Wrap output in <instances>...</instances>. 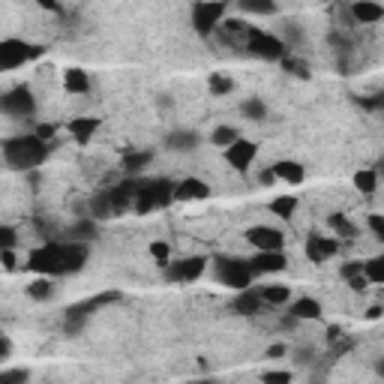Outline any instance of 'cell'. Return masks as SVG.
Wrapping results in <instances>:
<instances>
[{"instance_id": "6da1fadb", "label": "cell", "mask_w": 384, "mask_h": 384, "mask_svg": "<svg viewBox=\"0 0 384 384\" xmlns=\"http://www.w3.org/2000/svg\"><path fill=\"white\" fill-rule=\"evenodd\" d=\"M90 258V246L87 244H73V240H45L27 252V265L34 274L39 276H66V274H78Z\"/></svg>"}, {"instance_id": "7a4b0ae2", "label": "cell", "mask_w": 384, "mask_h": 384, "mask_svg": "<svg viewBox=\"0 0 384 384\" xmlns=\"http://www.w3.org/2000/svg\"><path fill=\"white\" fill-rule=\"evenodd\" d=\"M0 154H3L6 165L15 168V171H34L39 168L48 159V145L39 141L34 133H24V135H13L0 145Z\"/></svg>"}, {"instance_id": "3957f363", "label": "cell", "mask_w": 384, "mask_h": 384, "mask_svg": "<svg viewBox=\"0 0 384 384\" xmlns=\"http://www.w3.org/2000/svg\"><path fill=\"white\" fill-rule=\"evenodd\" d=\"M168 205H175V180L171 177H145L138 180L133 210L135 214H150V210H163Z\"/></svg>"}, {"instance_id": "277c9868", "label": "cell", "mask_w": 384, "mask_h": 384, "mask_svg": "<svg viewBox=\"0 0 384 384\" xmlns=\"http://www.w3.org/2000/svg\"><path fill=\"white\" fill-rule=\"evenodd\" d=\"M120 300H124L120 291H99V295H94V297L73 303V307H66V312H64V330L69 333V337H75V333L84 330V325L90 321L94 312L111 307V303H120Z\"/></svg>"}, {"instance_id": "5b68a950", "label": "cell", "mask_w": 384, "mask_h": 384, "mask_svg": "<svg viewBox=\"0 0 384 384\" xmlns=\"http://www.w3.org/2000/svg\"><path fill=\"white\" fill-rule=\"evenodd\" d=\"M214 270H216V279L222 282L226 288H235L237 291H246L252 288V270H249V261L246 258H237V256H216L214 258Z\"/></svg>"}, {"instance_id": "8992f818", "label": "cell", "mask_w": 384, "mask_h": 384, "mask_svg": "<svg viewBox=\"0 0 384 384\" xmlns=\"http://www.w3.org/2000/svg\"><path fill=\"white\" fill-rule=\"evenodd\" d=\"M244 48L252 54V57H261V60H279L282 57H288L291 52L286 48V43H282L279 36L274 34H267V30H261L256 24H249L246 27V34H244Z\"/></svg>"}, {"instance_id": "52a82bcc", "label": "cell", "mask_w": 384, "mask_h": 384, "mask_svg": "<svg viewBox=\"0 0 384 384\" xmlns=\"http://www.w3.org/2000/svg\"><path fill=\"white\" fill-rule=\"evenodd\" d=\"M226 13H228V6L216 3V0H198V3H192V27H195V34L201 39L214 36V30H219Z\"/></svg>"}, {"instance_id": "ba28073f", "label": "cell", "mask_w": 384, "mask_h": 384, "mask_svg": "<svg viewBox=\"0 0 384 384\" xmlns=\"http://www.w3.org/2000/svg\"><path fill=\"white\" fill-rule=\"evenodd\" d=\"M43 54L39 45H30L24 39H0V73H13V69L24 66L27 60H36Z\"/></svg>"}, {"instance_id": "9c48e42d", "label": "cell", "mask_w": 384, "mask_h": 384, "mask_svg": "<svg viewBox=\"0 0 384 384\" xmlns=\"http://www.w3.org/2000/svg\"><path fill=\"white\" fill-rule=\"evenodd\" d=\"M0 111L9 117H34L36 115V96L30 87H13L0 96Z\"/></svg>"}, {"instance_id": "30bf717a", "label": "cell", "mask_w": 384, "mask_h": 384, "mask_svg": "<svg viewBox=\"0 0 384 384\" xmlns=\"http://www.w3.org/2000/svg\"><path fill=\"white\" fill-rule=\"evenodd\" d=\"M244 240L256 252H282L286 249V235L274 226H252L244 231Z\"/></svg>"}, {"instance_id": "8fae6325", "label": "cell", "mask_w": 384, "mask_h": 384, "mask_svg": "<svg viewBox=\"0 0 384 384\" xmlns=\"http://www.w3.org/2000/svg\"><path fill=\"white\" fill-rule=\"evenodd\" d=\"M205 270H207L205 256H189V258H180V261H168L165 279H171V282H195V279H201Z\"/></svg>"}, {"instance_id": "7c38bea8", "label": "cell", "mask_w": 384, "mask_h": 384, "mask_svg": "<svg viewBox=\"0 0 384 384\" xmlns=\"http://www.w3.org/2000/svg\"><path fill=\"white\" fill-rule=\"evenodd\" d=\"M256 156H258V145L244 138V135H240L231 147H226V163L231 168H237V171H249L252 163H256Z\"/></svg>"}, {"instance_id": "4fadbf2b", "label": "cell", "mask_w": 384, "mask_h": 384, "mask_svg": "<svg viewBox=\"0 0 384 384\" xmlns=\"http://www.w3.org/2000/svg\"><path fill=\"white\" fill-rule=\"evenodd\" d=\"M339 249H342L339 240L337 237H327V235H309L307 237V246H303V252H307V258L312 261V265H325V261L337 256Z\"/></svg>"}, {"instance_id": "5bb4252c", "label": "cell", "mask_w": 384, "mask_h": 384, "mask_svg": "<svg viewBox=\"0 0 384 384\" xmlns=\"http://www.w3.org/2000/svg\"><path fill=\"white\" fill-rule=\"evenodd\" d=\"M249 261V270H252V276H270V274H282L288 265V258H286V252H256Z\"/></svg>"}, {"instance_id": "9a60e30c", "label": "cell", "mask_w": 384, "mask_h": 384, "mask_svg": "<svg viewBox=\"0 0 384 384\" xmlns=\"http://www.w3.org/2000/svg\"><path fill=\"white\" fill-rule=\"evenodd\" d=\"M210 184H205L201 177H184V180H175V201L186 205V201H205L210 198Z\"/></svg>"}, {"instance_id": "2e32d148", "label": "cell", "mask_w": 384, "mask_h": 384, "mask_svg": "<svg viewBox=\"0 0 384 384\" xmlns=\"http://www.w3.org/2000/svg\"><path fill=\"white\" fill-rule=\"evenodd\" d=\"M348 15H351V24H378L384 18V6L372 3V0H355L348 6Z\"/></svg>"}, {"instance_id": "e0dca14e", "label": "cell", "mask_w": 384, "mask_h": 384, "mask_svg": "<svg viewBox=\"0 0 384 384\" xmlns=\"http://www.w3.org/2000/svg\"><path fill=\"white\" fill-rule=\"evenodd\" d=\"M270 171H274L276 180H282V184H288V186H300L303 180H307V168H303L297 159H279V163L270 165Z\"/></svg>"}, {"instance_id": "ac0fdd59", "label": "cell", "mask_w": 384, "mask_h": 384, "mask_svg": "<svg viewBox=\"0 0 384 384\" xmlns=\"http://www.w3.org/2000/svg\"><path fill=\"white\" fill-rule=\"evenodd\" d=\"M288 318L291 321H318L321 318V303L316 297H291Z\"/></svg>"}, {"instance_id": "d6986e66", "label": "cell", "mask_w": 384, "mask_h": 384, "mask_svg": "<svg viewBox=\"0 0 384 384\" xmlns=\"http://www.w3.org/2000/svg\"><path fill=\"white\" fill-rule=\"evenodd\" d=\"M201 145V135L195 129H175V133L165 135V147L175 150V154H186V150H195Z\"/></svg>"}, {"instance_id": "ffe728a7", "label": "cell", "mask_w": 384, "mask_h": 384, "mask_svg": "<svg viewBox=\"0 0 384 384\" xmlns=\"http://www.w3.org/2000/svg\"><path fill=\"white\" fill-rule=\"evenodd\" d=\"M66 129H69V135L75 138V145H90V138L96 135V129H99V120L96 117H73L66 124Z\"/></svg>"}, {"instance_id": "44dd1931", "label": "cell", "mask_w": 384, "mask_h": 384, "mask_svg": "<svg viewBox=\"0 0 384 384\" xmlns=\"http://www.w3.org/2000/svg\"><path fill=\"white\" fill-rule=\"evenodd\" d=\"M261 307H265V303H261V297H258V291H256V288L237 291L235 300H231V309L240 312V316H246V318H249V316H258Z\"/></svg>"}, {"instance_id": "7402d4cb", "label": "cell", "mask_w": 384, "mask_h": 384, "mask_svg": "<svg viewBox=\"0 0 384 384\" xmlns=\"http://www.w3.org/2000/svg\"><path fill=\"white\" fill-rule=\"evenodd\" d=\"M258 297L265 307H288L291 303V288L282 286V282H274V286H265V288H256Z\"/></svg>"}, {"instance_id": "603a6c76", "label": "cell", "mask_w": 384, "mask_h": 384, "mask_svg": "<svg viewBox=\"0 0 384 384\" xmlns=\"http://www.w3.org/2000/svg\"><path fill=\"white\" fill-rule=\"evenodd\" d=\"M96 235H99L96 219L82 216L73 228H69V237H66V240H73V244H87V246H90V240H96Z\"/></svg>"}, {"instance_id": "cb8c5ba5", "label": "cell", "mask_w": 384, "mask_h": 384, "mask_svg": "<svg viewBox=\"0 0 384 384\" xmlns=\"http://www.w3.org/2000/svg\"><path fill=\"white\" fill-rule=\"evenodd\" d=\"M150 163H154L150 150H126L124 159H120V168H124L126 175H138V171H145Z\"/></svg>"}, {"instance_id": "d4e9b609", "label": "cell", "mask_w": 384, "mask_h": 384, "mask_svg": "<svg viewBox=\"0 0 384 384\" xmlns=\"http://www.w3.org/2000/svg\"><path fill=\"white\" fill-rule=\"evenodd\" d=\"M327 226H330V231H333V237L339 240H351V237H357V226L351 222L346 214H330L327 216Z\"/></svg>"}, {"instance_id": "484cf974", "label": "cell", "mask_w": 384, "mask_h": 384, "mask_svg": "<svg viewBox=\"0 0 384 384\" xmlns=\"http://www.w3.org/2000/svg\"><path fill=\"white\" fill-rule=\"evenodd\" d=\"M297 205H300L297 195H288V192H286V195L270 198V201H267V210H270L274 216H279V219H291V216L297 214Z\"/></svg>"}, {"instance_id": "4316f807", "label": "cell", "mask_w": 384, "mask_h": 384, "mask_svg": "<svg viewBox=\"0 0 384 384\" xmlns=\"http://www.w3.org/2000/svg\"><path fill=\"white\" fill-rule=\"evenodd\" d=\"M64 87L69 90V94H87V90H90V75L84 73V69H78V66L66 69V73H64Z\"/></svg>"}, {"instance_id": "83f0119b", "label": "cell", "mask_w": 384, "mask_h": 384, "mask_svg": "<svg viewBox=\"0 0 384 384\" xmlns=\"http://www.w3.org/2000/svg\"><path fill=\"white\" fill-rule=\"evenodd\" d=\"M355 186H357L360 195H376V192H378V171L376 168L355 171Z\"/></svg>"}, {"instance_id": "f1b7e54d", "label": "cell", "mask_w": 384, "mask_h": 384, "mask_svg": "<svg viewBox=\"0 0 384 384\" xmlns=\"http://www.w3.org/2000/svg\"><path fill=\"white\" fill-rule=\"evenodd\" d=\"M27 295L34 297V300H39V303H45V300H52V295H54V279H48V276H39V279H34L27 286Z\"/></svg>"}, {"instance_id": "f546056e", "label": "cell", "mask_w": 384, "mask_h": 384, "mask_svg": "<svg viewBox=\"0 0 384 384\" xmlns=\"http://www.w3.org/2000/svg\"><path fill=\"white\" fill-rule=\"evenodd\" d=\"M237 9L240 13H249V15H274L279 6L274 0H240Z\"/></svg>"}, {"instance_id": "4dcf8cb0", "label": "cell", "mask_w": 384, "mask_h": 384, "mask_svg": "<svg viewBox=\"0 0 384 384\" xmlns=\"http://www.w3.org/2000/svg\"><path fill=\"white\" fill-rule=\"evenodd\" d=\"M363 276H367L369 286H381V282H384V258L372 256V258L363 261Z\"/></svg>"}, {"instance_id": "1f68e13d", "label": "cell", "mask_w": 384, "mask_h": 384, "mask_svg": "<svg viewBox=\"0 0 384 384\" xmlns=\"http://www.w3.org/2000/svg\"><path fill=\"white\" fill-rule=\"evenodd\" d=\"M237 138H240V129H235V126H226V124H222V126H216L214 133H210V145H216V147H222V150H226V147H231V145H235Z\"/></svg>"}, {"instance_id": "d6a6232c", "label": "cell", "mask_w": 384, "mask_h": 384, "mask_svg": "<svg viewBox=\"0 0 384 384\" xmlns=\"http://www.w3.org/2000/svg\"><path fill=\"white\" fill-rule=\"evenodd\" d=\"M240 115H244L246 120H265L267 117V105H265V99H258V96H249L240 103Z\"/></svg>"}, {"instance_id": "836d02e7", "label": "cell", "mask_w": 384, "mask_h": 384, "mask_svg": "<svg viewBox=\"0 0 384 384\" xmlns=\"http://www.w3.org/2000/svg\"><path fill=\"white\" fill-rule=\"evenodd\" d=\"M279 64H282V69H286V73H291V75H297V78H309V64H307V60H300V57H295V54H288V57H282Z\"/></svg>"}, {"instance_id": "e575fe53", "label": "cell", "mask_w": 384, "mask_h": 384, "mask_svg": "<svg viewBox=\"0 0 384 384\" xmlns=\"http://www.w3.org/2000/svg\"><path fill=\"white\" fill-rule=\"evenodd\" d=\"M207 87H210V94H216V96H226L235 90V82H231L228 75H222V73H214L207 78Z\"/></svg>"}, {"instance_id": "d590c367", "label": "cell", "mask_w": 384, "mask_h": 384, "mask_svg": "<svg viewBox=\"0 0 384 384\" xmlns=\"http://www.w3.org/2000/svg\"><path fill=\"white\" fill-rule=\"evenodd\" d=\"M147 252H150V258H154L156 265H168V258H171V244H168V240H150Z\"/></svg>"}, {"instance_id": "8d00e7d4", "label": "cell", "mask_w": 384, "mask_h": 384, "mask_svg": "<svg viewBox=\"0 0 384 384\" xmlns=\"http://www.w3.org/2000/svg\"><path fill=\"white\" fill-rule=\"evenodd\" d=\"M30 381V372L15 367V369H0V384H27Z\"/></svg>"}, {"instance_id": "74e56055", "label": "cell", "mask_w": 384, "mask_h": 384, "mask_svg": "<svg viewBox=\"0 0 384 384\" xmlns=\"http://www.w3.org/2000/svg\"><path fill=\"white\" fill-rule=\"evenodd\" d=\"M18 246V231L13 226H0V252Z\"/></svg>"}, {"instance_id": "f35d334b", "label": "cell", "mask_w": 384, "mask_h": 384, "mask_svg": "<svg viewBox=\"0 0 384 384\" xmlns=\"http://www.w3.org/2000/svg\"><path fill=\"white\" fill-rule=\"evenodd\" d=\"M291 372L288 369H265V376H261V381L265 384H291Z\"/></svg>"}, {"instance_id": "ab89813d", "label": "cell", "mask_w": 384, "mask_h": 384, "mask_svg": "<svg viewBox=\"0 0 384 384\" xmlns=\"http://www.w3.org/2000/svg\"><path fill=\"white\" fill-rule=\"evenodd\" d=\"M360 274H363V261H357V258H351V261H346V265L339 267V276L346 279V282L355 279V276H360Z\"/></svg>"}, {"instance_id": "60d3db41", "label": "cell", "mask_w": 384, "mask_h": 384, "mask_svg": "<svg viewBox=\"0 0 384 384\" xmlns=\"http://www.w3.org/2000/svg\"><path fill=\"white\" fill-rule=\"evenodd\" d=\"M367 222H369V231L376 235V240H384V216L381 214H369Z\"/></svg>"}, {"instance_id": "b9f144b4", "label": "cell", "mask_w": 384, "mask_h": 384, "mask_svg": "<svg viewBox=\"0 0 384 384\" xmlns=\"http://www.w3.org/2000/svg\"><path fill=\"white\" fill-rule=\"evenodd\" d=\"M34 135H36L39 141H45V145H48V141H52V138H54V126H52V124H39Z\"/></svg>"}, {"instance_id": "7bdbcfd3", "label": "cell", "mask_w": 384, "mask_h": 384, "mask_svg": "<svg viewBox=\"0 0 384 384\" xmlns=\"http://www.w3.org/2000/svg\"><path fill=\"white\" fill-rule=\"evenodd\" d=\"M0 265H3L6 270H15V267H18V261H15V249L0 252Z\"/></svg>"}, {"instance_id": "ee69618b", "label": "cell", "mask_w": 384, "mask_h": 384, "mask_svg": "<svg viewBox=\"0 0 384 384\" xmlns=\"http://www.w3.org/2000/svg\"><path fill=\"white\" fill-rule=\"evenodd\" d=\"M286 355H288V346H286V342H274V346L267 348V357H270V360H276V357H286Z\"/></svg>"}, {"instance_id": "f6af8a7d", "label": "cell", "mask_w": 384, "mask_h": 384, "mask_svg": "<svg viewBox=\"0 0 384 384\" xmlns=\"http://www.w3.org/2000/svg\"><path fill=\"white\" fill-rule=\"evenodd\" d=\"M348 288H351V291H357V295H363V291L369 288V282H367V276L360 274V276H355V279H348Z\"/></svg>"}, {"instance_id": "bcb514c9", "label": "cell", "mask_w": 384, "mask_h": 384, "mask_svg": "<svg viewBox=\"0 0 384 384\" xmlns=\"http://www.w3.org/2000/svg\"><path fill=\"white\" fill-rule=\"evenodd\" d=\"M9 355H13V342H9V337L0 330V360H6Z\"/></svg>"}, {"instance_id": "7dc6e473", "label": "cell", "mask_w": 384, "mask_h": 384, "mask_svg": "<svg viewBox=\"0 0 384 384\" xmlns=\"http://www.w3.org/2000/svg\"><path fill=\"white\" fill-rule=\"evenodd\" d=\"M258 184H261V186H274V184H276L274 171H270V168H265V171H258Z\"/></svg>"}, {"instance_id": "c3c4849f", "label": "cell", "mask_w": 384, "mask_h": 384, "mask_svg": "<svg viewBox=\"0 0 384 384\" xmlns=\"http://www.w3.org/2000/svg\"><path fill=\"white\" fill-rule=\"evenodd\" d=\"M342 337H346V333H342V327H337V325L327 327V346H333V342H339Z\"/></svg>"}, {"instance_id": "681fc988", "label": "cell", "mask_w": 384, "mask_h": 384, "mask_svg": "<svg viewBox=\"0 0 384 384\" xmlns=\"http://www.w3.org/2000/svg\"><path fill=\"white\" fill-rule=\"evenodd\" d=\"M381 312H384V309L376 303V307H369V309H367V318H369V321H378V318H381Z\"/></svg>"}, {"instance_id": "f907efd6", "label": "cell", "mask_w": 384, "mask_h": 384, "mask_svg": "<svg viewBox=\"0 0 384 384\" xmlns=\"http://www.w3.org/2000/svg\"><path fill=\"white\" fill-rule=\"evenodd\" d=\"M43 9H52V13H64V6L52 3V0H43Z\"/></svg>"}, {"instance_id": "816d5d0a", "label": "cell", "mask_w": 384, "mask_h": 384, "mask_svg": "<svg viewBox=\"0 0 384 384\" xmlns=\"http://www.w3.org/2000/svg\"><path fill=\"white\" fill-rule=\"evenodd\" d=\"M192 384H219V381H210V378H201V381H192Z\"/></svg>"}]
</instances>
